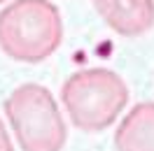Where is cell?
Masks as SVG:
<instances>
[{
    "label": "cell",
    "instance_id": "7a4b0ae2",
    "mask_svg": "<svg viewBox=\"0 0 154 151\" xmlns=\"http://www.w3.org/2000/svg\"><path fill=\"white\" fill-rule=\"evenodd\" d=\"M61 105L70 123L84 132H100L122 116L128 105V86L115 70H77L61 86Z\"/></svg>",
    "mask_w": 154,
    "mask_h": 151
},
{
    "label": "cell",
    "instance_id": "3957f363",
    "mask_svg": "<svg viewBox=\"0 0 154 151\" xmlns=\"http://www.w3.org/2000/svg\"><path fill=\"white\" fill-rule=\"evenodd\" d=\"M2 107L21 151H63L68 142V126L56 98L47 86H17Z\"/></svg>",
    "mask_w": 154,
    "mask_h": 151
},
{
    "label": "cell",
    "instance_id": "277c9868",
    "mask_svg": "<svg viewBox=\"0 0 154 151\" xmlns=\"http://www.w3.org/2000/svg\"><path fill=\"white\" fill-rule=\"evenodd\" d=\"M110 30L122 37H140L154 28V0H91Z\"/></svg>",
    "mask_w": 154,
    "mask_h": 151
},
{
    "label": "cell",
    "instance_id": "52a82bcc",
    "mask_svg": "<svg viewBox=\"0 0 154 151\" xmlns=\"http://www.w3.org/2000/svg\"><path fill=\"white\" fill-rule=\"evenodd\" d=\"M2 2H7V0H0V5H2Z\"/></svg>",
    "mask_w": 154,
    "mask_h": 151
},
{
    "label": "cell",
    "instance_id": "5b68a950",
    "mask_svg": "<svg viewBox=\"0 0 154 151\" xmlns=\"http://www.w3.org/2000/svg\"><path fill=\"white\" fill-rule=\"evenodd\" d=\"M117 151H154V102L133 105L115 130Z\"/></svg>",
    "mask_w": 154,
    "mask_h": 151
},
{
    "label": "cell",
    "instance_id": "6da1fadb",
    "mask_svg": "<svg viewBox=\"0 0 154 151\" xmlns=\"http://www.w3.org/2000/svg\"><path fill=\"white\" fill-rule=\"evenodd\" d=\"M63 42V19L49 0H12L0 12V51L17 63H42Z\"/></svg>",
    "mask_w": 154,
    "mask_h": 151
},
{
    "label": "cell",
    "instance_id": "8992f818",
    "mask_svg": "<svg viewBox=\"0 0 154 151\" xmlns=\"http://www.w3.org/2000/svg\"><path fill=\"white\" fill-rule=\"evenodd\" d=\"M0 151H14V142H12L7 126L2 123V119H0Z\"/></svg>",
    "mask_w": 154,
    "mask_h": 151
}]
</instances>
